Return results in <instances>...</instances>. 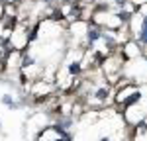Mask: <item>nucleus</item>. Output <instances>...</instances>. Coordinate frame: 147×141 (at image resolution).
I'll return each instance as SVG.
<instances>
[{
  "mask_svg": "<svg viewBox=\"0 0 147 141\" xmlns=\"http://www.w3.org/2000/svg\"><path fill=\"white\" fill-rule=\"evenodd\" d=\"M96 37H98V32H94V30H92V32H88V39H90V41H94Z\"/></svg>",
  "mask_w": 147,
  "mask_h": 141,
  "instance_id": "1",
  "label": "nucleus"
}]
</instances>
